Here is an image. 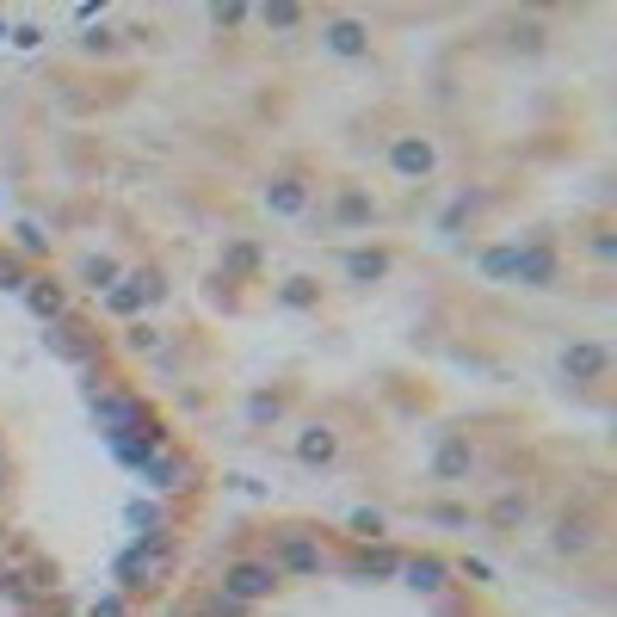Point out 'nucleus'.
<instances>
[{
	"label": "nucleus",
	"instance_id": "nucleus-1",
	"mask_svg": "<svg viewBox=\"0 0 617 617\" xmlns=\"http://www.w3.org/2000/svg\"><path fill=\"white\" fill-rule=\"evenodd\" d=\"M173 556H179V537H173V531L130 537L124 550L112 556V580H118V593H155V587H167Z\"/></svg>",
	"mask_w": 617,
	"mask_h": 617
},
{
	"label": "nucleus",
	"instance_id": "nucleus-2",
	"mask_svg": "<svg viewBox=\"0 0 617 617\" xmlns=\"http://www.w3.org/2000/svg\"><path fill=\"white\" fill-rule=\"evenodd\" d=\"M278 587H284V574L266 562V556H235V562H223L216 568V593H229L235 605H266V599H278Z\"/></svg>",
	"mask_w": 617,
	"mask_h": 617
},
{
	"label": "nucleus",
	"instance_id": "nucleus-3",
	"mask_svg": "<svg viewBox=\"0 0 617 617\" xmlns=\"http://www.w3.org/2000/svg\"><path fill=\"white\" fill-rule=\"evenodd\" d=\"M266 562H272L284 580H309V574H321V568H328V550H321V537H315V531H303V525H284V531H272V550H266Z\"/></svg>",
	"mask_w": 617,
	"mask_h": 617
},
{
	"label": "nucleus",
	"instance_id": "nucleus-4",
	"mask_svg": "<svg viewBox=\"0 0 617 617\" xmlns=\"http://www.w3.org/2000/svg\"><path fill=\"white\" fill-rule=\"evenodd\" d=\"M87 414H93V426L105 432V439H124V432H136V426L149 420L155 408L142 402L136 389H124V383H105L99 395H87Z\"/></svg>",
	"mask_w": 617,
	"mask_h": 617
},
{
	"label": "nucleus",
	"instance_id": "nucleus-5",
	"mask_svg": "<svg viewBox=\"0 0 617 617\" xmlns=\"http://www.w3.org/2000/svg\"><path fill=\"white\" fill-rule=\"evenodd\" d=\"M136 476H142V488H149L155 500H167V494H192V488H198V463H192L186 451L167 445V451H155L149 463H142Z\"/></svg>",
	"mask_w": 617,
	"mask_h": 617
},
{
	"label": "nucleus",
	"instance_id": "nucleus-6",
	"mask_svg": "<svg viewBox=\"0 0 617 617\" xmlns=\"http://www.w3.org/2000/svg\"><path fill=\"white\" fill-rule=\"evenodd\" d=\"M383 161H389V173H395V179H426L432 167H439V142L420 136V130H402V136H389Z\"/></svg>",
	"mask_w": 617,
	"mask_h": 617
},
{
	"label": "nucleus",
	"instance_id": "nucleus-7",
	"mask_svg": "<svg viewBox=\"0 0 617 617\" xmlns=\"http://www.w3.org/2000/svg\"><path fill=\"white\" fill-rule=\"evenodd\" d=\"M173 445V432H167V420L161 414H149L136 432H124V439H105V451H112V463H124V469H142L155 451H167Z\"/></svg>",
	"mask_w": 617,
	"mask_h": 617
},
{
	"label": "nucleus",
	"instance_id": "nucleus-8",
	"mask_svg": "<svg viewBox=\"0 0 617 617\" xmlns=\"http://www.w3.org/2000/svg\"><path fill=\"white\" fill-rule=\"evenodd\" d=\"M513 284H525V290H556V284H562V253H556L550 241H519Z\"/></svg>",
	"mask_w": 617,
	"mask_h": 617
},
{
	"label": "nucleus",
	"instance_id": "nucleus-9",
	"mask_svg": "<svg viewBox=\"0 0 617 617\" xmlns=\"http://www.w3.org/2000/svg\"><path fill=\"white\" fill-rule=\"evenodd\" d=\"M321 50L340 56V62H365V56H371V25H365V19H352V13L321 19Z\"/></svg>",
	"mask_w": 617,
	"mask_h": 617
},
{
	"label": "nucleus",
	"instance_id": "nucleus-10",
	"mask_svg": "<svg viewBox=\"0 0 617 617\" xmlns=\"http://www.w3.org/2000/svg\"><path fill=\"white\" fill-rule=\"evenodd\" d=\"M395 580H402L408 593H420V599H439L445 587H451V562L445 556H402V568H395Z\"/></svg>",
	"mask_w": 617,
	"mask_h": 617
},
{
	"label": "nucleus",
	"instance_id": "nucleus-11",
	"mask_svg": "<svg viewBox=\"0 0 617 617\" xmlns=\"http://www.w3.org/2000/svg\"><path fill=\"white\" fill-rule=\"evenodd\" d=\"M44 346L62 358V365H99V340L81 328V321H56V328H44Z\"/></svg>",
	"mask_w": 617,
	"mask_h": 617
},
{
	"label": "nucleus",
	"instance_id": "nucleus-12",
	"mask_svg": "<svg viewBox=\"0 0 617 617\" xmlns=\"http://www.w3.org/2000/svg\"><path fill=\"white\" fill-rule=\"evenodd\" d=\"M611 371V346L605 340H568L562 346V377L568 383H599Z\"/></svg>",
	"mask_w": 617,
	"mask_h": 617
},
{
	"label": "nucleus",
	"instance_id": "nucleus-13",
	"mask_svg": "<svg viewBox=\"0 0 617 617\" xmlns=\"http://www.w3.org/2000/svg\"><path fill=\"white\" fill-rule=\"evenodd\" d=\"M260 198H266V210H272V216H309V204H315V186H309L303 173H272Z\"/></svg>",
	"mask_w": 617,
	"mask_h": 617
},
{
	"label": "nucleus",
	"instance_id": "nucleus-14",
	"mask_svg": "<svg viewBox=\"0 0 617 617\" xmlns=\"http://www.w3.org/2000/svg\"><path fill=\"white\" fill-rule=\"evenodd\" d=\"M290 457H297L303 469H328V463L340 457V432H334L328 420H309L297 439H290Z\"/></svg>",
	"mask_w": 617,
	"mask_h": 617
},
{
	"label": "nucleus",
	"instance_id": "nucleus-15",
	"mask_svg": "<svg viewBox=\"0 0 617 617\" xmlns=\"http://www.w3.org/2000/svg\"><path fill=\"white\" fill-rule=\"evenodd\" d=\"M25 309L44 321V328H56V321H68V284H56L50 272H31V284L19 290Z\"/></svg>",
	"mask_w": 617,
	"mask_h": 617
},
{
	"label": "nucleus",
	"instance_id": "nucleus-16",
	"mask_svg": "<svg viewBox=\"0 0 617 617\" xmlns=\"http://www.w3.org/2000/svg\"><path fill=\"white\" fill-rule=\"evenodd\" d=\"M432 476L439 482H469L476 476V445H469L463 432H445L439 451H432Z\"/></svg>",
	"mask_w": 617,
	"mask_h": 617
},
{
	"label": "nucleus",
	"instance_id": "nucleus-17",
	"mask_svg": "<svg viewBox=\"0 0 617 617\" xmlns=\"http://www.w3.org/2000/svg\"><path fill=\"white\" fill-rule=\"evenodd\" d=\"M389 247H346L340 253V272H346V284H358V290H371V284H383L389 278Z\"/></svg>",
	"mask_w": 617,
	"mask_h": 617
},
{
	"label": "nucleus",
	"instance_id": "nucleus-18",
	"mask_svg": "<svg viewBox=\"0 0 617 617\" xmlns=\"http://www.w3.org/2000/svg\"><path fill=\"white\" fill-rule=\"evenodd\" d=\"M395 568H402V550H389V543H365L352 562H346V574L358 580V587H377V580H395Z\"/></svg>",
	"mask_w": 617,
	"mask_h": 617
},
{
	"label": "nucleus",
	"instance_id": "nucleus-19",
	"mask_svg": "<svg viewBox=\"0 0 617 617\" xmlns=\"http://www.w3.org/2000/svg\"><path fill=\"white\" fill-rule=\"evenodd\" d=\"M99 303H105V315H112V321H142V309H149V297H142V278H136V272H124Z\"/></svg>",
	"mask_w": 617,
	"mask_h": 617
},
{
	"label": "nucleus",
	"instance_id": "nucleus-20",
	"mask_svg": "<svg viewBox=\"0 0 617 617\" xmlns=\"http://www.w3.org/2000/svg\"><path fill=\"white\" fill-rule=\"evenodd\" d=\"M371 223H377V204H371V192L340 186V198H334V229H371Z\"/></svg>",
	"mask_w": 617,
	"mask_h": 617
},
{
	"label": "nucleus",
	"instance_id": "nucleus-21",
	"mask_svg": "<svg viewBox=\"0 0 617 617\" xmlns=\"http://www.w3.org/2000/svg\"><path fill=\"white\" fill-rule=\"evenodd\" d=\"M550 543H556V556H587L593 543H599V531H593V519H587V513H574V519L562 513V519H556V537H550Z\"/></svg>",
	"mask_w": 617,
	"mask_h": 617
},
{
	"label": "nucleus",
	"instance_id": "nucleus-22",
	"mask_svg": "<svg viewBox=\"0 0 617 617\" xmlns=\"http://www.w3.org/2000/svg\"><path fill=\"white\" fill-rule=\"evenodd\" d=\"M118 278H124V266L112 260V253H81V260H75V284L99 290V297H105V290H112Z\"/></svg>",
	"mask_w": 617,
	"mask_h": 617
},
{
	"label": "nucleus",
	"instance_id": "nucleus-23",
	"mask_svg": "<svg viewBox=\"0 0 617 617\" xmlns=\"http://www.w3.org/2000/svg\"><path fill=\"white\" fill-rule=\"evenodd\" d=\"M124 525H130L136 537H149V531H167V506H161L155 494H136V500H124Z\"/></svg>",
	"mask_w": 617,
	"mask_h": 617
},
{
	"label": "nucleus",
	"instance_id": "nucleus-24",
	"mask_svg": "<svg viewBox=\"0 0 617 617\" xmlns=\"http://www.w3.org/2000/svg\"><path fill=\"white\" fill-rule=\"evenodd\" d=\"M513 260H519V241H500V247H482V278L488 284H513Z\"/></svg>",
	"mask_w": 617,
	"mask_h": 617
},
{
	"label": "nucleus",
	"instance_id": "nucleus-25",
	"mask_svg": "<svg viewBox=\"0 0 617 617\" xmlns=\"http://www.w3.org/2000/svg\"><path fill=\"white\" fill-rule=\"evenodd\" d=\"M346 531H352L358 543H383V537H389L383 506H352V513H346Z\"/></svg>",
	"mask_w": 617,
	"mask_h": 617
},
{
	"label": "nucleus",
	"instance_id": "nucleus-26",
	"mask_svg": "<svg viewBox=\"0 0 617 617\" xmlns=\"http://www.w3.org/2000/svg\"><path fill=\"white\" fill-rule=\"evenodd\" d=\"M525 519H531V500H525V494H500V500L488 506V525H494V531H513V525H525Z\"/></svg>",
	"mask_w": 617,
	"mask_h": 617
},
{
	"label": "nucleus",
	"instance_id": "nucleus-27",
	"mask_svg": "<svg viewBox=\"0 0 617 617\" xmlns=\"http://www.w3.org/2000/svg\"><path fill=\"white\" fill-rule=\"evenodd\" d=\"M13 253H19V260H44V253H50V235L31 223V216H19V223H13Z\"/></svg>",
	"mask_w": 617,
	"mask_h": 617
},
{
	"label": "nucleus",
	"instance_id": "nucleus-28",
	"mask_svg": "<svg viewBox=\"0 0 617 617\" xmlns=\"http://www.w3.org/2000/svg\"><path fill=\"white\" fill-rule=\"evenodd\" d=\"M241 414H247V426H278V420H284V395H272V389H253Z\"/></svg>",
	"mask_w": 617,
	"mask_h": 617
},
{
	"label": "nucleus",
	"instance_id": "nucleus-29",
	"mask_svg": "<svg viewBox=\"0 0 617 617\" xmlns=\"http://www.w3.org/2000/svg\"><path fill=\"white\" fill-rule=\"evenodd\" d=\"M260 272V247L253 241H229L223 247V278H253Z\"/></svg>",
	"mask_w": 617,
	"mask_h": 617
},
{
	"label": "nucleus",
	"instance_id": "nucleus-30",
	"mask_svg": "<svg viewBox=\"0 0 617 617\" xmlns=\"http://www.w3.org/2000/svg\"><path fill=\"white\" fill-rule=\"evenodd\" d=\"M278 303L284 309H321V284L315 278H284L278 284Z\"/></svg>",
	"mask_w": 617,
	"mask_h": 617
},
{
	"label": "nucleus",
	"instance_id": "nucleus-31",
	"mask_svg": "<svg viewBox=\"0 0 617 617\" xmlns=\"http://www.w3.org/2000/svg\"><path fill=\"white\" fill-rule=\"evenodd\" d=\"M253 19H260L266 31H284V38H290V31H303V7H290V0H278V7H260V13H253Z\"/></svg>",
	"mask_w": 617,
	"mask_h": 617
},
{
	"label": "nucleus",
	"instance_id": "nucleus-32",
	"mask_svg": "<svg viewBox=\"0 0 617 617\" xmlns=\"http://www.w3.org/2000/svg\"><path fill=\"white\" fill-rule=\"evenodd\" d=\"M75 50H81V56H112V50H118V31H105V25H87L81 38H75Z\"/></svg>",
	"mask_w": 617,
	"mask_h": 617
},
{
	"label": "nucleus",
	"instance_id": "nucleus-33",
	"mask_svg": "<svg viewBox=\"0 0 617 617\" xmlns=\"http://www.w3.org/2000/svg\"><path fill=\"white\" fill-rule=\"evenodd\" d=\"M192 617H247V605H235L229 593H216V587H210V593L198 599V611H192Z\"/></svg>",
	"mask_w": 617,
	"mask_h": 617
},
{
	"label": "nucleus",
	"instance_id": "nucleus-34",
	"mask_svg": "<svg viewBox=\"0 0 617 617\" xmlns=\"http://www.w3.org/2000/svg\"><path fill=\"white\" fill-rule=\"evenodd\" d=\"M124 346H130V352H161V328H155V321H130Z\"/></svg>",
	"mask_w": 617,
	"mask_h": 617
},
{
	"label": "nucleus",
	"instance_id": "nucleus-35",
	"mask_svg": "<svg viewBox=\"0 0 617 617\" xmlns=\"http://www.w3.org/2000/svg\"><path fill=\"white\" fill-rule=\"evenodd\" d=\"M25 284H31V266L19 253H0V290H25Z\"/></svg>",
	"mask_w": 617,
	"mask_h": 617
},
{
	"label": "nucleus",
	"instance_id": "nucleus-36",
	"mask_svg": "<svg viewBox=\"0 0 617 617\" xmlns=\"http://www.w3.org/2000/svg\"><path fill=\"white\" fill-rule=\"evenodd\" d=\"M136 278H142V297H149V309H161V303H167V278H161V266H136Z\"/></svg>",
	"mask_w": 617,
	"mask_h": 617
},
{
	"label": "nucleus",
	"instance_id": "nucleus-37",
	"mask_svg": "<svg viewBox=\"0 0 617 617\" xmlns=\"http://www.w3.org/2000/svg\"><path fill=\"white\" fill-rule=\"evenodd\" d=\"M7 44H19V50H38V44H44V25H38V19H19V25H7Z\"/></svg>",
	"mask_w": 617,
	"mask_h": 617
},
{
	"label": "nucleus",
	"instance_id": "nucleus-38",
	"mask_svg": "<svg viewBox=\"0 0 617 617\" xmlns=\"http://www.w3.org/2000/svg\"><path fill=\"white\" fill-rule=\"evenodd\" d=\"M476 210H482V198H476V192H463V198H457V204H451V210H445V223H439V229H445V235H451V229H457V223H463V216H476Z\"/></svg>",
	"mask_w": 617,
	"mask_h": 617
},
{
	"label": "nucleus",
	"instance_id": "nucleus-39",
	"mask_svg": "<svg viewBox=\"0 0 617 617\" xmlns=\"http://www.w3.org/2000/svg\"><path fill=\"white\" fill-rule=\"evenodd\" d=\"M253 19V7H210V25L216 31H235V25H247Z\"/></svg>",
	"mask_w": 617,
	"mask_h": 617
},
{
	"label": "nucleus",
	"instance_id": "nucleus-40",
	"mask_svg": "<svg viewBox=\"0 0 617 617\" xmlns=\"http://www.w3.org/2000/svg\"><path fill=\"white\" fill-rule=\"evenodd\" d=\"M87 617H130V599H124V593H105V599L87 605Z\"/></svg>",
	"mask_w": 617,
	"mask_h": 617
},
{
	"label": "nucleus",
	"instance_id": "nucleus-41",
	"mask_svg": "<svg viewBox=\"0 0 617 617\" xmlns=\"http://www.w3.org/2000/svg\"><path fill=\"white\" fill-rule=\"evenodd\" d=\"M451 574H463L469 587H494V568H488L482 556H469V562H463V568H451Z\"/></svg>",
	"mask_w": 617,
	"mask_h": 617
},
{
	"label": "nucleus",
	"instance_id": "nucleus-42",
	"mask_svg": "<svg viewBox=\"0 0 617 617\" xmlns=\"http://www.w3.org/2000/svg\"><path fill=\"white\" fill-rule=\"evenodd\" d=\"M420 519H432V525H469L463 506H420Z\"/></svg>",
	"mask_w": 617,
	"mask_h": 617
},
{
	"label": "nucleus",
	"instance_id": "nucleus-43",
	"mask_svg": "<svg viewBox=\"0 0 617 617\" xmlns=\"http://www.w3.org/2000/svg\"><path fill=\"white\" fill-rule=\"evenodd\" d=\"M506 44H513V50H537V44H543V31H537L531 19H525V25L513 19V38H506Z\"/></svg>",
	"mask_w": 617,
	"mask_h": 617
},
{
	"label": "nucleus",
	"instance_id": "nucleus-44",
	"mask_svg": "<svg viewBox=\"0 0 617 617\" xmlns=\"http://www.w3.org/2000/svg\"><path fill=\"white\" fill-rule=\"evenodd\" d=\"M593 253H599V260H611V253H617V241H611V229H593Z\"/></svg>",
	"mask_w": 617,
	"mask_h": 617
},
{
	"label": "nucleus",
	"instance_id": "nucleus-45",
	"mask_svg": "<svg viewBox=\"0 0 617 617\" xmlns=\"http://www.w3.org/2000/svg\"><path fill=\"white\" fill-rule=\"evenodd\" d=\"M0 488H7V445H0Z\"/></svg>",
	"mask_w": 617,
	"mask_h": 617
},
{
	"label": "nucleus",
	"instance_id": "nucleus-46",
	"mask_svg": "<svg viewBox=\"0 0 617 617\" xmlns=\"http://www.w3.org/2000/svg\"><path fill=\"white\" fill-rule=\"evenodd\" d=\"M0 44H7V19H0Z\"/></svg>",
	"mask_w": 617,
	"mask_h": 617
},
{
	"label": "nucleus",
	"instance_id": "nucleus-47",
	"mask_svg": "<svg viewBox=\"0 0 617 617\" xmlns=\"http://www.w3.org/2000/svg\"><path fill=\"white\" fill-rule=\"evenodd\" d=\"M0 550H7V525H0Z\"/></svg>",
	"mask_w": 617,
	"mask_h": 617
}]
</instances>
